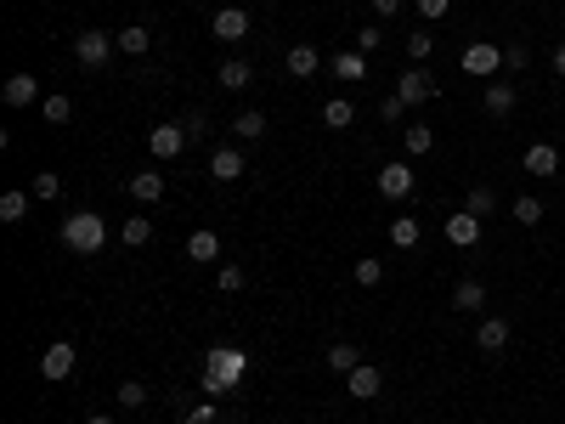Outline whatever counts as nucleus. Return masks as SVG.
I'll list each match as a JSON object with an SVG mask.
<instances>
[{
	"label": "nucleus",
	"mask_w": 565,
	"mask_h": 424,
	"mask_svg": "<svg viewBox=\"0 0 565 424\" xmlns=\"http://www.w3.org/2000/svg\"><path fill=\"white\" fill-rule=\"evenodd\" d=\"M526 6H532V0H526Z\"/></svg>",
	"instance_id": "nucleus-47"
},
{
	"label": "nucleus",
	"mask_w": 565,
	"mask_h": 424,
	"mask_svg": "<svg viewBox=\"0 0 565 424\" xmlns=\"http://www.w3.org/2000/svg\"><path fill=\"white\" fill-rule=\"evenodd\" d=\"M40 114H46V124H68L74 119V102L68 97H46V102H40Z\"/></svg>",
	"instance_id": "nucleus-33"
},
{
	"label": "nucleus",
	"mask_w": 565,
	"mask_h": 424,
	"mask_svg": "<svg viewBox=\"0 0 565 424\" xmlns=\"http://www.w3.org/2000/svg\"><path fill=\"white\" fill-rule=\"evenodd\" d=\"M526 62H532V51L520 46V40H515V46H504V69H515V74H520V69H526Z\"/></svg>",
	"instance_id": "nucleus-39"
},
{
	"label": "nucleus",
	"mask_w": 565,
	"mask_h": 424,
	"mask_svg": "<svg viewBox=\"0 0 565 424\" xmlns=\"http://www.w3.org/2000/svg\"><path fill=\"white\" fill-rule=\"evenodd\" d=\"M458 62H464V74H475V79H497V69H504V46H492V40H469Z\"/></svg>",
	"instance_id": "nucleus-3"
},
{
	"label": "nucleus",
	"mask_w": 565,
	"mask_h": 424,
	"mask_svg": "<svg viewBox=\"0 0 565 424\" xmlns=\"http://www.w3.org/2000/svg\"><path fill=\"white\" fill-rule=\"evenodd\" d=\"M86 424H114V419H108V413H91V419H86Z\"/></svg>",
	"instance_id": "nucleus-46"
},
{
	"label": "nucleus",
	"mask_w": 565,
	"mask_h": 424,
	"mask_svg": "<svg viewBox=\"0 0 565 424\" xmlns=\"http://www.w3.org/2000/svg\"><path fill=\"white\" fill-rule=\"evenodd\" d=\"M114 40H119V51H124V57H141V51H148V46H153V34H148V29H141V23H131V29H119Z\"/></svg>",
	"instance_id": "nucleus-26"
},
{
	"label": "nucleus",
	"mask_w": 565,
	"mask_h": 424,
	"mask_svg": "<svg viewBox=\"0 0 565 424\" xmlns=\"http://www.w3.org/2000/svg\"><path fill=\"white\" fill-rule=\"evenodd\" d=\"M475 346L487 351V356H497V351L509 346V323H504V317H480V323H475Z\"/></svg>",
	"instance_id": "nucleus-13"
},
{
	"label": "nucleus",
	"mask_w": 565,
	"mask_h": 424,
	"mask_svg": "<svg viewBox=\"0 0 565 424\" xmlns=\"http://www.w3.org/2000/svg\"><path fill=\"white\" fill-rule=\"evenodd\" d=\"M379 114H385V119L396 124V119H402V114H407V102H402V97H385V108H379Z\"/></svg>",
	"instance_id": "nucleus-42"
},
{
	"label": "nucleus",
	"mask_w": 565,
	"mask_h": 424,
	"mask_svg": "<svg viewBox=\"0 0 565 424\" xmlns=\"http://www.w3.org/2000/svg\"><path fill=\"white\" fill-rule=\"evenodd\" d=\"M74 363H79L74 339H57V346H46V356H40V373H46V379H68Z\"/></svg>",
	"instance_id": "nucleus-8"
},
{
	"label": "nucleus",
	"mask_w": 565,
	"mask_h": 424,
	"mask_svg": "<svg viewBox=\"0 0 565 424\" xmlns=\"http://www.w3.org/2000/svg\"><path fill=\"white\" fill-rule=\"evenodd\" d=\"M124 193H131L136 204H159L164 198V170H141V176L124 181Z\"/></svg>",
	"instance_id": "nucleus-14"
},
{
	"label": "nucleus",
	"mask_w": 565,
	"mask_h": 424,
	"mask_svg": "<svg viewBox=\"0 0 565 424\" xmlns=\"http://www.w3.org/2000/svg\"><path fill=\"white\" fill-rule=\"evenodd\" d=\"M62 244L79 249V254H96L108 244V226H102L96 209H74V216H62Z\"/></svg>",
	"instance_id": "nucleus-1"
},
{
	"label": "nucleus",
	"mask_w": 565,
	"mask_h": 424,
	"mask_svg": "<svg viewBox=\"0 0 565 424\" xmlns=\"http://www.w3.org/2000/svg\"><path fill=\"white\" fill-rule=\"evenodd\" d=\"M232 136H238V142H260V136H266V114H260V108H243V114L232 119Z\"/></svg>",
	"instance_id": "nucleus-24"
},
{
	"label": "nucleus",
	"mask_w": 565,
	"mask_h": 424,
	"mask_svg": "<svg viewBox=\"0 0 565 424\" xmlns=\"http://www.w3.org/2000/svg\"><path fill=\"white\" fill-rule=\"evenodd\" d=\"M452 306H458V311H487V283H480V278H464V283L452 289Z\"/></svg>",
	"instance_id": "nucleus-21"
},
{
	"label": "nucleus",
	"mask_w": 565,
	"mask_h": 424,
	"mask_svg": "<svg viewBox=\"0 0 565 424\" xmlns=\"http://www.w3.org/2000/svg\"><path fill=\"white\" fill-rule=\"evenodd\" d=\"M464 209H469V216H480V221H487V216H492V209H497V198H492V187H469V198H464Z\"/></svg>",
	"instance_id": "nucleus-32"
},
{
	"label": "nucleus",
	"mask_w": 565,
	"mask_h": 424,
	"mask_svg": "<svg viewBox=\"0 0 565 424\" xmlns=\"http://www.w3.org/2000/svg\"><path fill=\"white\" fill-rule=\"evenodd\" d=\"M23 216H29V193H17V187H12V193H0V221L17 226Z\"/></svg>",
	"instance_id": "nucleus-27"
},
{
	"label": "nucleus",
	"mask_w": 565,
	"mask_h": 424,
	"mask_svg": "<svg viewBox=\"0 0 565 424\" xmlns=\"http://www.w3.org/2000/svg\"><path fill=\"white\" fill-rule=\"evenodd\" d=\"M34 198H40V204H51V198H62V181L51 176V170H40V176H34Z\"/></svg>",
	"instance_id": "nucleus-36"
},
{
	"label": "nucleus",
	"mask_w": 565,
	"mask_h": 424,
	"mask_svg": "<svg viewBox=\"0 0 565 424\" xmlns=\"http://www.w3.org/2000/svg\"><path fill=\"white\" fill-rule=\"evenodd\" d=\"M487 114H492V119H509V114H515V85L487 79Z\"/></svg>",
	"instance_id": "nucleus-19"
},
{
	"label": "nucleus",
	"mask_w": 565,
	"mask_h": 424,
	"mask_svg": "<svg viewBox=\"0 0 565 424\" xmlns=\"http://www.w3.org/2000/svg\"><path fill=\"white\" fill-rule=\"evenodd\" d=\"M390 244L396 249H418V244H424V226H418L413 216H396L390 221Z\"/></svg>",
	"instance_id": "nucleus-23"
},
{
	"label": "nucleus",
	"mask_w": 565,
	"mask_h": 424,
	"mask_svg": "<svg viewBox=\"0 0 565 424\" xmlns=\"http://www.w3.org/2000/svg\"><path fill=\"white\" fill-rule=\"evenodd\" d=\"M119 51V40L114 34H102V29H79L74 34V57H79V69H108V57Z\"/></svg>",
	"instance_id": "nucleus-2"
},
{
	"label": "nucleus",
	"mask_w": 565,
	"mask_h": 424,
	"mask_svg": "<svg viewBox=\"0 0 565 424\" xmlns=\"http://www.w3.org/2000/svg\"><path fill=\"white\" fill-rule=\"evenodd\" d=\"M215 283H221L226 294H238V289H243V272H238V266H221V272H215Z\"/></svg>",
	"instance_id": "nucleus-40"
},
{
	"label": "nucleus",
	"mask_w": 565,
	"mask_h": 424,
	"mask_svg": "<svg viewBox=\"0 0 565 424\" xmlns=\"http://www.w3.org/2000/svg\"><path fill=\"white\" fill-rule=\"evenodd\" d=\"M209 176L215 181H238L243 176V153L238 147H215V153H209Z\"/></svg>",
	"instance_id": "nucleus-16"
},
{
	"label": "nucleus",
	"mask_w": 565,
	"mask_h": 424,
	"mask_svg": "<svg viewBox=\"0 0 565 424\" xmlns=\"http://www.w3.org/2000/svg\"><path fill=\"white\" fill-rule=\"evenodd\" d=\"M232 379H243V356L238 351H215V363H209V373H204V391L215 396V391H226Z\"/></svg>",
	"instance_id": "nucleus-7"
},
{
	"label": "nucleus",
	"mask_w": 565,
	"mask_h": 424,
	"mask_svg": "<svg viewBox=\"0 0 565 424\" xmlns=\"http://www.w3.org/2000/svg\"><path fill=\"white\" fill-rule=\"evenodd\" d=\"M288 74H295V79H311V74H317L323 69V57H317V46H288Z\"/></svg>",
	"instance_id": "nucleus-20"
},
{
	"label": "nucleus",
	"mask_w": 565,
	"mask_h": 424,
	"mask_svg": "<svg viewBox=\"0 0 565 424\" xmlns=\"http://www.w3.org/2000/svg\"><path fill=\"white\" fill-rule=\"evenodd\" d=\"M119 401H124V408H148V385H141V379H124V385H119Z\"/></svg>",
	"instance_id": "nucleus-37"
},
{
	"label": "nucleus",
	"mask_w": 565,
	"mask_h": 424,
	"mask_svg": "<svg viewBox=\"0 0 565 424\" xmlns=\"http://www.w3.org/2000/svg\"><path fill=\"white\" fill-rule=\"evenodd\" d=\"M520 164H526L537 181H549V176H560V147H554V142H532V147H526V159H520Z\"/></svg>",
	"instance_id": "nucleus-9"
},
{
	"label": "nucleus",
	"mask_w": 565,
	"mask_h": 424,
	"mask_svg": "<svg viewBox=\"0 0 565 424\" xmlns=\"http://www.w3.org/2000/svg\"><path fill=\"white\" fill-rule=\"evenodd\" d=\"M509 216H515L520 226H537L542 216H549V209H542V198H532V193H520V198H515V209H509Z\"/></svg>",
	"instance_id": "nucleus-30"
},
{
	"label": "nucleus",
	"mask_w": 565,
	"mask_h": 424,
	"mask_svg": "<svg viewBox=\"0 0 565 424\" xmlns=\"http://www.w3.org/2000/svg\"><path fill=\"white\" fill-rule=\"evenodd\" d=\"M215 79L226 85V91H243V85H255V69H249L243 57H232V62H221V69H215Z\"/></svg>",
	"instance_id": "nucleus-22"
},
{
	"label": "nucleus",
	"mask_w": 565,
	"mask_h": 424,
	"mask_svg": "<svg viewBox=\"0 0 565 424\" xmlns=\"http://www.w3.org/2000/svg\"><path fill=\"white\" fill-rule=\"evenodd\" d=\"M345 385H351V396H357V401H373V396L385 391V373L373 368V363H357V368L345 373Z\"/></svg>",
	"instance_id": "nucleus-10"
},
{
	"label": "nucleus",
	"mask_w": 565,
	"mask_h": 424,
	"mask_svg": "<svg viewBox=\"0 0 565 424\" xmlns=\"http://www.w3.org/2000/svg\"><path fill=\"white\" fill-rule=\"evenodd\" d=\"M447 12H452V0H418V17H424V23H442Z\"/></svg>",
	"instance_id": "nucleus-38"
},
{
	"label": "nucleus",
	"mask_w": 565,
	"mask_h": 424,
	"mask_svg": "<svg viewBox=\"0 0 565 424\" xmlns=\"http://www.w3.org/2000/svg\"><path fill=\"white\" fill-rule=\"evenodd\" d=\"M430 147H435V131H430V124H407V153L418 159V153H430Z\"/></svg>",
	"instance_id": "nucleus-34"
},
{
	"label": "nucleus",
	"mask_w": 565,
	"mask_h": 424,
	"mask_svg": "<svg viewBox=\"0 0 565 424\" xmlns=\"http://www.w3.org/2000/svg\"><path fill=\"white\" fill-rule=\"evenodd\" d=\"M373 12H379V17H396V12H402V0H373Z\"/></svg>",
	"instance_id": "nucleus-44"
},
{
	"label": "nucleus",
	"mask_w": 565,
	"mask_h": 424,
	"mask_svg": "<svg viewBox=\"0 0 565 424\" xmlns=\"http://www.w3.org/2000/svg\"><path fill=\"white\" fill-rule=\"evenodd\" d=\"M187 424H215V401H204V408L187 413Z\"/></svg>",
	"instance_id": "nucleus-43"
},
{
	"label": "nucleus",
	"mask_w": 565,
	"mask_h": 424,
	"mask_svg": "<svg viewBox=\"0 0 565 424\" xmlns=\"http://www.w3.org/2000/svg\"><path fill=\"white\" fill-rule=\"evenodd\" d=\"M153 244V221L148 216H124V249H148Z\"/></svg>",
	"instance_id": "nucleus-25"
},
{
	"label": "nucleus",
	"mask_w": 565,
	"mask_h": 424,
	"mask_svg": "<svg viewBox=\"0 0 565 424\" xmlns=\"http://www.w3.org/2000/svg\"><path fill=\"white\" fill-rule=\"evenodd\" d=\"M549 62H554V79H565V40L554 46V57H549Z\"/></svg>",
	"instance_id": "nucleus-45"
},
{
	"label": "nucleus",
	"mask_w": 565,
	"mask_h": 424,
	"mask_svg": "<svg viewBox=\"0 0 565 424\" xmlns=\"http://www.w3.org/2000/svg\"><path fill=\"white\" fill-rule=\"evenodd\" d=\"M333 74H340V79H362L368 74V51H340V57H333Z\"/></svg>",
	"instance_id": "nucleus-29"
},
{
	"label": "nucleus",
	"mask_w": 565,
	"mask_h": 424,
	"mask_svg": "<svg viewBox=\"0 0 565 424\" xmlns=\"http://www.w3.org/2000/svg\"><path fill=\"white\" fill-rule=\"evenodd\" d=\"M351 278H357L362 289H379V283H385V261H368V254H362V261L351 266Z\"/></svg>",
	"instance_id": "nucleus-31"
},
{
	"label": "nucleus",
	"mask_w": 565,
	"mask_h": 424,
	"mask_svg": "<svg viewBox=\"0 0 565 424\" xmlns=\"http://www.w3.org/2000/svg\"><path fill=\"white\" fill-rule=\"evenodd\" d=\"M0 97H6V108H34V97H40V79H34V74H6V85H0Z\"/></svg>",
	"instance_id": "nucleus-11"
},
{
	"label": "nucleus",
	"mask_w": 565,
	"mask_h": 424,
	"mask_svg": "<svg viewBox=\"0 0 565 424\" xmlns=\"http://www.w3.org/2000/svg\"><path fill=\"white\" fill-rule=\"evenodd\" d=\"M209 34H215L221 46H238V40H249V12L243 6H221L215 17H209Z\"/></svg>",
	"instance_id": "nucleus-5"
},
{
	"label": "nucleus",
	"mask_w": 565,
	"mask_h": 424,
	"mask_svg": "<svg viewBox=\"0 0 565 424\" xmlns=\"http://www.w3.org/2000/svg\"><path fill=\"white\" fill-rule=\"evenodd\" d=\"M187 142H193V136H187V124H153V131H148L153 159H181Z\"/></svg>",
	"instance_id": "nucleus-6"
},
{
	"label": "nucleus",
	"mask_w": 565,
	"mask_h": 424,
	"mask_svg": "<svg viewBox=\"0 0 565 424\" xmlns=\"http://www.w3.org/2000/svg\"><path fill=\"white\" fill-rule=\"evenodd\" d=\"M379 193L402 204V198L413 193V170H407V164H385V170H379Z\"/></svg>",
	"instance_id": "nucleus-15"
},
{
	"label": "nucleus",
	"mask_w": 565,
	"mask_h": 424,
	"mask_svg": "<svg viewBox=\"0 0 565 424\" xmlns=\"http://www.w3.org/2000/svg\"><path fill=\"white\" fill-rule=\"evenodd\" d=\"M396 97H402L407 108H418V102H430V97H435V74L424 69V62H413V69H407L402 79H396Z\"/></svg>",
	"instance_id": "nucleus-4"
},
{
	"label": "nucleus",
	"mask_w": 565,
	"mask_h": 424,
	"mask_svg": "<svg viewBox=\"0 0 565 424\" xmlns=\"http://www.w3.org/2000/svg\"><path fill=\"white\" fill-rule=\"evenodd\" d=\"M430 51H435V34H430V29H413V34H407V57H413V62H424Z\"/></svg>",
	"instance_id": "nucleus-35"
},
{
	"label": "nucleus",
	"mask_w": 565,
	"mask_h": 424,
	"mask_svg": "<svg viewBox=\"0 0 565 424\" xmlns=\"http://www.w3.org/2000/svg\"><path fill=\"white\" fill-rule=\"evenodd\" d=\"M323 363H328L333 373H351V368L362 363V351H357V346H328V351H323Z\"/></svg>",
	"instance_id": "nucleus-28"
},
{
	"label": "nucleus",
	"mask_w": 565,
	"mask_h": 424,
	"mask_svg": "<svg viewBox=\"0 0 565 424\" xmlns=\"http://www.w3.org/2000/svg\"><path fill=\"white\" fill-rule=\"evenodd\" d=\"M442 232H447L452 249H475V244H480V216H469V209H464V216H447Z\"/></svg>",
	"instance_id": "nucleus-12"
},
{
	"label": "nucleus",
	"mask_w": 565,
	"mask_h": 424,
	"mask_svg": "<svg viewBox=\"0 0 565 424\" xmlns=\"http://www.w3.org/2000/svg\"><path fill=\"white\" fill-rule=\"evenodd\" d=\"M187 261H204V266H215V261H221V238H215L209 226H198L193 238H187Z\"/></svg>",
	"instance_id": "nucleus-17"
},
{
	"label": "nucleus",
	"mask_w": 565,
	"mask_h": 424,
	"mask_svg": "<svg viewBox=\"0 0 565 424\" xmlns=\"http://www.w3.org/2000/svg\"><path fill=\"white\" fill-rule=\"evenodd\" d=\"M323 124H328V131H351V124H357L351 97H328V102H323Z\"/></svg>",
	"instance_id": "nucleus-18"
},
{
	"label": "nucleus",
	"mask_w": 565,
	"mask_h": 424,
	"mask_svg": "<svg viewBox=\"0 0 565 424\" xmlns=\"http://www.w3.org/2000/svg\"><path fill=\"white\" fill-rule=\"evenodd\" d=\"M385 46V29H357V51H379Z\"/></svg>",
	"instance_id": "nucleus-41"
}]
</instances>
